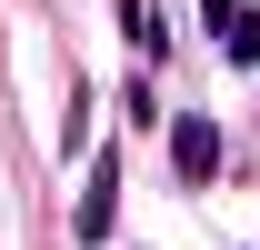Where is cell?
Returning a JSON list of instances; mask_svg holds the SVG:
<instances>
[{
  "label": "cell",
  "instance_id": "277c9868",
  "mask_svg": "<svg viewBox=\"0 0 260 250\" xmlns=\"http://www.w3.org/2000/svg\"><path fill=\"white\" fill-rule=\"evenodd\" d=\"M120 30L140 40V60H160V50H170V30H160V10H150V0H120Z\"/></svg>",
  "mask_w": 260,
  "mask_h": 250
},
{
  "label": "cell",
  "instance_id": "6da1fadb",
  "mask_svg": "<svg viewBox=\"0 0 260 250\" xmlns=\"http://www.w3.org/2000/svg\"><path fill=\"white\" fill-rule=\"evenodd\" d=\"M120 180H130V160L100 150V160H90V190H80V210H70L80 240H110V220H120Z\"/></svg>",
  "mask_w": 260,
  "mask_h": 250
},
{
  "label": "cell",
  "instance_id": "7a4b0ae2",
  "mask_svg": "<svg viewBox=\"0 0 260 250\" xmlns=\"http://www.w3.org/2000/svg\"><path fill=\"white\" fill-rule=\"evenodd\" d=\"M170 170H180V180H210V170H220V130L200 120V110L170 120Z\"/></svg>",
  "mask_w": 260,
  "mask_h": 250
},
{
  "label": "cell",
  "instance_id": "3957f363",
  "mask_svg": "<svg viewBox=\"0 0 260 250\" xmlns=\"http://www.w3.org/2000/svg\"><path fill=\"white\" fill-rule=\"evenodd\" d=\"M200 20L220 30L230 60H260V10H250V0H200Z\"/></svg>",
  "mask_w": 260,
  "mask_h": 250
}]
</instances>
